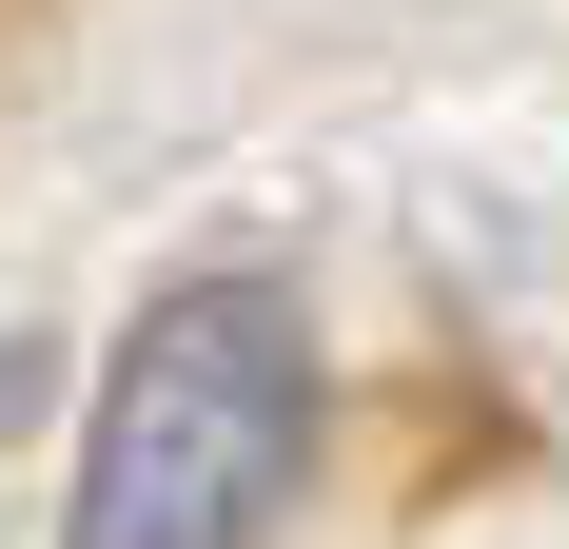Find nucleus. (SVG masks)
I'll return each mask as SVG.
<instances>
[{"instance_id":"nucleus-1","label":"nucleus","mask_w":569,"mask_h":549,"mask_svg":"<svg viewBox=\"0 0 569 549\" xmlns=\"http://www.w3.org/2000/svg\"><path fill=\"white\" fill-rule=\"evenodd\" d=\"M295 451H315V315L276 274H158L79 412L59 549H256Z\"/></svg>"},{"instance_id":"nucleus-2","label":"nucleus","mask_w":569,"mask_h":549,"mask_svg":"<svg viewBox=\"0 0 569 549\" xmlns=\"http://www.w3.org/2000/svg\"><path fill=\"white\" fill-rule=\"evenodd\" d=\"M20 412H40V333H0V432H20Z\"/></svg>"}]
</instances>
